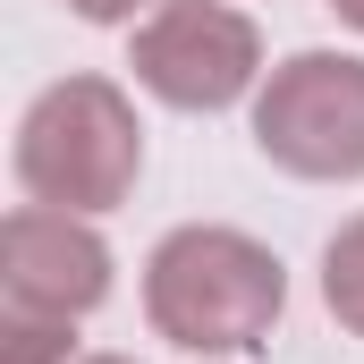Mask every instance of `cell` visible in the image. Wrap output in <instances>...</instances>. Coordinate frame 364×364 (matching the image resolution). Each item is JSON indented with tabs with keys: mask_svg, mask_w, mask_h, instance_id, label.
<instances>
[{
	"mask_svg": "<svg viewBox=\"0 0 364 364\" xmlns=\"http://www.w3.org/2000/svg\"><path fill=\"white\" fill-rule=\"evenodd\" d=\"M203 237H178L170 255H161V314L178 322L186 339H246L263 314L279 305V272L272 263H246L237 279H203Z\"/></svg>",
	"mask_w": 364,
	"mask_h": 364,
	"instance_id": "cell-1",
	"label": "cell"
},
{
	"mask_svg": "<svg viewBox=\"0 0 364 364\" xmlns=\"http://www.w3.org/2000/svg\"><path fill=\"white\" fill-rule=\"evenodd\" d=\"M144 68H153V85H170L178 102H220L246 77V34L229 17H178V26L153 34Z\"/></svg>",
	"mask_w": 364,
	"mask_h": 364,
	"instance_id": "cell-2",
	"label": "cell"
}]
</instances>
